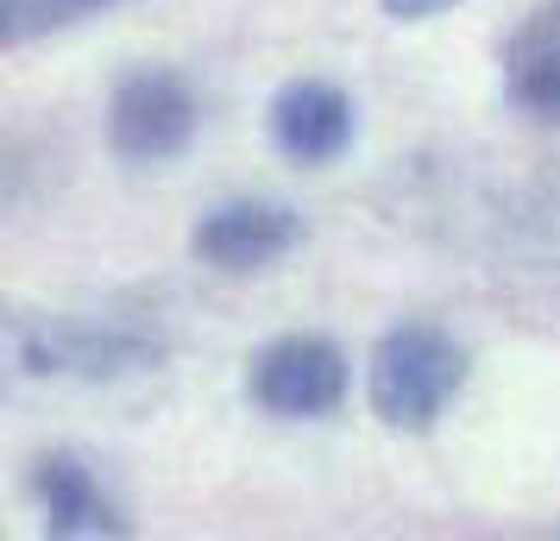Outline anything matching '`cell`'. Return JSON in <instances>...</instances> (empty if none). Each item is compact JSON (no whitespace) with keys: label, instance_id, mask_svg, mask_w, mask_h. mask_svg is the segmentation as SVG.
<instances>
[{"label":"cell","instance_id":"6da1fadb","mask_svg":"<svg viewBox=\"0 0 560 541\" xmlns=\"http://www.w3.org/2000/svg\"><path fill=\"white\" fill-rule=\"evenodd\" d=\"M466 385V346L441 334L434 321H404L372 346L365 365V403L397 435H429Z\"/></svg>","mask_w":560,"mask_h":541},{"label":"cell","instance_id":"7a4b0ae2","mask_svg":"<svg viewBox=\"0 0 560 541\" xmlns=\"http://www.w3.org/2000/svg\"><path fill=\"white\" fill-rule=\"evenodd\" d=\"M20 365L38 378H127L158 365V334L132 321H82V315H45L13 328Z\"/></svg>","mask_w":560,"mask_h":541},{"label":"cell","instance_id":"3957f363","mask_svg":"<svg viewBox=\"0 0 560 541\" xmlns=\"http://www.w3.org/2000/svg\"><path fill=\"white\" fill-rule=\"evenodd\" d=\"M202 127V102L177 70H127L107 102V145L127 164H164L189 152Z\"/></svg>","mask_w":560,"mask_h":541},{"label":"cell","instance_id":"277c9868","mask_svg":"<svg viewBox=\"0 0 560 541\" xmlns=\"http://www.w3.org/2000/svg\"><path fill=\"white\" fill-rule=\"evenodd\" d=\"M246 390L278 422H315L347 403V353L328 334H278L246 372Z\"/></svg>","mask_w":560,"mask_h":541},{"label":"cell","instance_id":"5b68a950","mask_svg":"<svg viewBox=\"0 0 560 541\" xmlns=\"http://www.w3.org/2000/svg\"><path fill=\"white\" fill-rule=\"evenodd\" d=\"M303 246V214L290 202H265V196H246V202H221L208 208L196 233H189V252L228 271V278H246V271H265Z\"/></svg>","mask_w":560,"mask_h":541},{"label":"cell","instance_id":"8992f818","mask_svg":"<svg viewBox=\"0 0 560 541\" xmlns=\"http://www.w3.org/2000/svg\"><path fill=\"white\" fill-rule=\"evenodd\" d=\"M271 145L290 164H334L353 145V102H347V89H334L322 77L283 82L271 95Z\"/></svg>","mask_w":560,"mask_h":541},{"label":"cell","instance_id":"52a82bcc","mask_svg":"<svg viewBox=\"0 0 560 541\" xmlns=\"http://www.w3.org/2000/svg\"><path fill=\"white\" fill-rule=\"evenodd\" d=\"M32 497H38V516L51 536H127L132 529L120 504L102 491V479L63 447L32 460Z\"/></svg>","mask_w":560,"mask_h":541},{"label":"cell","instance_id":"ba28073f","mask_svg":"<svg viewBox=\"0 0 560 541\" xmlns=\"http://www.w3.org/2000/svg\"><path fill=\"white\" fill-rule=\"evenodd\" d=\"M504 89L510 102L560 127V0H541L504 45Z\"/></svg>","mask_w":560,"mask_h":541},{"label":"cell","instance_id":"9c48e42d","mask_svg":"<svg viewBox=\"0 0 560 541\" xmlns=\"http://www.w3.org/2000/svg\"><path fill=\"white\" fill-rule=\"evenodd\" d=\"M120 0H7V45H26L38 32H57V26H77L89 13H107Z\"/></svg>","mask_w":560,"mask_h":541},{"label":"cell","instance_id":"30bf717a","mask_svg":"<svg viewBox=\"0 0 560 541\" xmlns=\"http://www.w3.org/2000/svg\"><path fill=\"white\" fill-rule=\"evenodd\" d=\"M454 0H384V13L390 20H434V13H447Z\"/></svg>","mask_w":560,"mask_h":541}]
</instances>
